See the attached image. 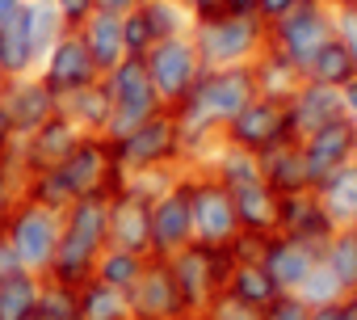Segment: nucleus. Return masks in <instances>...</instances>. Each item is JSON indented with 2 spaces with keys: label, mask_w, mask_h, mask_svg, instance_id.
<instances>
[{
  "label": "nucleus",
  "mask_w": 357,
  "mask_h": 320,
  "mask_svg": "<svg viewBox=\"0 0 357 320\" xmlns=\"http://www.w3.org/2000/svg\"><path fill=\"white\" fill-rule=\"evenodd\" d=\"M109 194H80L63 211V236H59L47 278L68 282V286H84L93 278L97 257L109 245Z\"/></svg>",
  "instance_id": "f257e3e1"
},
{
  "label": "nucleus",
  "mask_w": 357,
  "mask_h": 320,
  "mask_svg": "<svg viewBox=\"0 0 357 320\" xmlns=\"http://www.w3.org/2000/svg\"><path fill=\"white\" fill-rule=\"evenodd\" d=\"M114 160H118V173L139 177V173H168V169H181L185 165V135L181 122H176L172 110L151 114L147 122H139L130 135L114 139Z\"/></svg>",
  "instance_id": "f03ea898"
},
{
  "label": "nucleus",
  "mask_w": 357,
  "mask_h": 320,
  "mask_svg": "<svg viewBox=\"0 0 357 320\" xmlns=\"http://www.w3.org/2000/svg\"><path fill=\"white\" fill-rule=\"evenodd\" d=\"M190 38L202 55V68H236V64H252L269 47V26L257 13L223 9L215 17L194 22Z\"/></svg>",
  "instance_id": "7ed1b4c3"
},
{
  "label": "nucleus",
  "mask_w": 357,
  "mask_h": 320,
  "mask_svg": "<svg viewBox=\"0 0 357 320\" xmlns=\"http://www.w3.org/2000/svg\"><path fill=\"white\" fill-rule=\"evenodd\" d=\"M172 266V278H176V291H181V303H185V316L198 320L227 286V274L236 266V253L231 249H211V245H185L181 253L168 257Z\"/></svg>",
  "instance_id": "20e7f679"
},
{
  "label": "nucleus",
  "mask_w": 357,
  "mask_h": 320,
  "mask_svg": "<svg viewBox=\"0 0 357 320\" xmlns=\"http://www.w3.org/2000/svg\"><path fill=\"white\" fill-rule=\"evenodd\" d=\"M185 182H190V211H194V245L231 249L240 240L231 190L202 165H185Z\"/></svg>",
  "instance_id": "39448f33"
},
{
  "label": "nucleus",
  "mask_w": 357,
  "mask_h": 320,
  "mask_svg": "<svg viewBox=\"0 0 357 320\" xmlns=\"http://www.w3.org/2000/svg\"><path fill=\"white\" fill-rule=\"evenodd\" d=\"M5 236L17 249L22 266L30 274L47 278L51 261H55V249H59V236H63V211H51V207H43V203L22 194V203L13 207V215L5 224Z\"/></svg>",
  "instance_id": "423d86ee"
},
{
  "label": "nucleus",
  "mask_w": 357,
  "mask_h": 320,
  "mask_svg": "<svg viewBox=\"0 0 357 320\" xmlns=\"http://www.w3.org/2000/svg\"><path fill=\"white\" fill-rule=\"evenodd\" d=\"M101 85H105V93L114 101V118H109V131H105L109 143L122 139V135H130L139 122H147L151 114L164 110L160 97H155V89H151V80H147L143 59H135V55H126L114 72H105Z\"/></svg>",
  "instance_id": "0eeeda50"
},
{
  "label": "nucleus",
  "mask_w": 357,
  "mask_h": 320,
  "mask_svg": "<svg viewBox=\"0 0 357 320\" xmlns=\"http://www.w3.org/2000/svg\"><path fill=\"white\" fill-rule=\"evenodd\" d=\"M143 68H147V80H151L160 106L172 110V106H181V97L198 85L202 55H198V47H194L190 34H176V38H160L143 55Z\"/></svg>",
  "instance_id": "6e6552de"
},
{
  "label": "nucleus",
  "mask_w": 357,
  "mask_h": 320,
  "mask_svg": "<svg viewBox=\"0 0 357 320\" xmlns=\"http://www.w3.org/2000/svg\"><path fill=\"white\" fill-rule=\"evenodd\" d=\"M332 38V5L328 0H303L294 13H286L282 22L269 26V47L282 51L298 72L307 68V59Z\"/></svg>",
  "instance_id": "1a4fd4ad"
},
{
  "label": "nucleus",
  "mask_w": 357,
  "mask_h": 320,
  "mask_svg": "<svg viewBox=\"0 0 357 320\" xmlns=\"http://www.w3.org/2000/svg\"><path fill=\"white\" fill-rule=\"evenodd\" d=\"M194 245V211H190V182L185 165L168 190L151 198V257H172Z\"/></svg>",
  "instance_id": "9d476101"
},
{
  "label": "nucleus",
  "mask_w": 357,
  "mask_h": 320,
  "mask_svg": "<svg viewBox=\"0 0 357 320\" xmlns=\"http://www.w3.org/2000/svg\"><path fill=\"white\" fill-rule=\"evenodd\" d=\"M290 139V126H286V101H273V97H252L227 126H223V143L227 147H240V152H252V156H265L273 152L278 143Z\"/></svg>",
  "instance_id": "9b49d317"
},
{
  "label": "nucleus",
  "mask_w": 357,
  "mask_h": 320,
  "mask_svg": "<svg viewBox=\"0 0 357 320\" xmlns=\"http://www.w3.org/2000/svg\"><path fill=\"white\" fill-rule=\"evenodd\" d=\"M59 173L68 177L72 194H109L122 186L118 160H114V143L105 135H80V143L72 147V156L59 165Z\"/></svg>",
  "instance_id": "f8f14e48"
},
{
  "label": "nucleus",
  "mask_w": 357,
  "mask_h": 320,
  "mask_svg": "<svg viewBox=\"0 0 357 320\" xmlns=\"http://www.w3.org/2000/svg\"><path fill=\"white\" fill-rule=\"evenodd\" d=\"M126 303H130V320H190L168 257H147L143 261V274L126 291Z\"/></svg>",
  "instance_id": "ddd939ff"
},
{
  "label": "nucleus",
  "mask_w": 357,
  "mask_h": 320,
  "mask_svg": "<svg viewBox=\"0 0 357 320\" xmlns=\"http://www.w3.org/2000/svg\"><path fill=\"white\" fill-rule=\"evenodd\" d=\"M38 80H43V85L59 97V106H63V97H72V93H80V89H89V85H97L101 72H97V64H93L84 38H80L76 30H68V34L47 51V59L38 64Z\"/></svg>",
  "instance_id": "4468645a"
},
{
  "label": "nucleus",
  "mask_w": 357,
  "mask_h": 320,
  "mask_svg": "<svg viewBox=\"0 0 357 320\" xmlns=\"http://www.w3.org/2000/svg\"><path fill=\"white\" fill-rule=\"evenodd\" d=\"M298 147H303L307 182H311V190H315L328 173H336L340 165L357 160V118H353V114H340V118H332L328 126H319L315 135H307Z\"/></svg>",
  "instance_id": "2eb2a0df"
},
{
  "label": "nucleus",
  "mask_w": 357,
  "mask_h": 320,
  "mask_svg": "<svg viewBox=\"0 0 357 320\" xmlns=\"http://www.w3.org/2000/svg\"><path fill=\"white\" fill-rule=\"evenodd\" d=\"M109 245L151 257V198L130 182L109 194Z\"/></svg>",
  "instance_id": "dca6fc26"
},
{
  "label": "nucleus",
  "mask_w": 357,
  "mask_h": 320,
  "mask_svg": "<svg viewBox=\"0 0 357 320\" xmlns=\"http://www.w3.org/2000/svg\"><path fill=\"white\" fill-rule=\"evenodd\" d=\"M0 110L9 114V122H13V131L17 135H34L43 122H51L63 106H59V97L38 80V72L34 76H17V80H5V89H0Z\"/></svg>",
  "instance_id": "f3484780"
},
{
  "label": "nucleus",
  "mask_w": 357,
  "mask_h": 320,
  "mask_svg": "<svg viewBox=\"0 0 357 320\" xmlns=\"http://www.w3.org/2000/svg\"><path fill=\"white\" fill-rule=\"evenodd\" d=\"M349 114L344 110V97L340 89H328V85H311L303 80L290 97H286V126H290V143H303L307 135H315L319 126H328L332 118Z\"/></svg>",
  "instance_id": "a211bd4d"
},
{
  "label": "nucleus",
  "mask_w": 357,
  "mask_h": 320,
  "mask_svg": "<svg viewBox=\"0 0 357 320\" xmlns=\"http://www.w3.org/2000/svg\"><path fill=\"white\" fill-rule=\"evenodd\" d=\"M261 266L269 270V278L278 282V291H298L307 282V274L319 266V249L307 245V240H294V236H265V249H261Z\"/></svg>",
  "instance_id": "6ab92c4d"
},
{
  "label": "nucleus",
  "mask_w": 357,
  "mask_h": 320,
  "mask_svg": "<svg viewBox=\"0 0 357 320\" xmlns=\"http://www.w3.org/2000/svg\"><path fill=\"white\" fill-rule=\"evenodd\" d=\"M278 232L282 236H294V240H307L324 253V245L332 240L336 224L328 219L324 203L315 190H298V194H282V211H278Z\"/></svg>",
  "instance_id": "aec40b11"
},
{
  "label": "nucleus",
  "mask_w": 357,
  "mask_h": 320,
  "mask_svg": "<svg viewBox=\"0 0 357 320\" xmlns=\"http://www.w3.org/2000/svg\"><path fill=\"white\" fill-rule=\"evenodd\" d=\"M231 203H236L240 232H248V236H273V232H278L282 194H278L265 177H248V182L231 186Z\"/></svg>",
  "instance_id": "412c9836"
},
{
  "label": "nucleus",
  "mask_w": 357,
  "mask_h": 320,
  "mask_svg": "<svg viewBox=\"0 0 357 320\" xmlns=\"http://www.w3.org/2000/svg\"><path fill=\"white\" fill-rule=\"evenodd\" d=\"M76 34L84 38V47H89V55H93V64H97V72H101V76H105V72H114V68L126 59V38H122V17H118V13L97 9V13H93Z\"/></svg>",
  "instance_id": "4be33fe9"
},
{
  "label": "nucleus",
  "mask_w": 357,
  "mask_h": 320,
  "mask_svg": "<svg viewBox=\"0 0 357 320\" xmlns=\"http://www.w3.org/2000/svg\"><path fill=\"white\" fill-rule=\"evenodd\" d=\"M315 194H319V203H324V211L336 228H353V219H357V160H349L336 173H328L315 186Z\"/></svg>",
  "instance_id": "5701e85b"
},
{
  "label": "nucleus",
  "mask_w": 357,
  "mask_h": 320,
  "mask_svg": "<svg viewBox=\"0 0 357 320\" xmlns=\"http://www.w3.org/2000/svg\"><path fill=\"white\" fill-rule=\"evenodd\" d=\"M261 177H265L278 194L311 190V182H307V165H303V147H298V143H290V139L261 156Z\"/></svg>",
  "instance_id": "b1692460"
},
{
  "label": "nucleus",
  "mask_w": 357,
  "mask_h": 320,
  "mask_svg": "<svg viewBox=\"0 0 357 320\" xmlns=\"http://www.w3.org/2000/svg\"><path fill=\"white\" fill-rule=\"evenodd\" d=\"M252 80H257V97H273V101H286L298 85H303V72L273 47H265L252 64Z\"/></svg>",
  "instance_id": "393cba45"
},
{
  "label": "nucleus",
  "mask_w": 357,
  "mask_h": 320,
  "mask_svg": "<svg viewBox=\"0 0 357 320\" xmlns=\"http://www.w3.org/2000/svg\"><path fill=\"white\" fill-rule=\"evenodd\" d=\"M231 299H240V303H248V307H257V312H265L282 291H278V282L269 278V270L261 266V261H236L231 266V274H227V286H223Z\"/></svg>",
  "instance_id": "a878e982"
},
{
  "label": "nucleus",
  "mask_w": 357,
  "mask_h": 320,
  "mask_svg": "<svg viewBox=\"0 0 357 320\" xmlns=\"http://www.w3.org/2000/svg\"><path fill=\"white\" fill-rule=\"evenodd\" d=\"M63 114H68L84 135H105V131H109V118H114V101H109L105 85L97 80V85L80 89V93L63 97Z\"/></svg>",
  "instance_id": "bb28decb"
},
{
  "label": "nucleus",
  "mask_w": 357,
  "mask_h": 320,
  "mask_svg": "<svg viewBox=\"0 0 357 320\" xmlns=\"http://www.w3.org/2000/svg\"><path fill=\"white\" fill-rule=\"evenodd\" d=\"M0 72H5V80L34 76V72H38L34 38H30V30H26V17H22V13H17L5 30H0Z\"/></svg>",
  "instance_id": "cd10ccee"
},
{
  "label": "nucleus",
  "mask_w": 357,
  "mask_h": 320,
  "mask_svg": "<svg viewBox=\"0 0 357 320\" xmlns=\"http://www.w3.org/2000/svg\"><path fill=\"white\" fill-rule=\"evenodd\" d=\"M357 76V64H353V55L336 43V34L307 59V68H303V80H311V85H328V89H344L349 80Z\"/></svg>",
  "instance_id": "c85d7f7f"
},
{
  "label": "nucleus",
  "mask_w": 357,
  "mask_h": 320,
  "mask_svg": "<svg viewBox=\"0 0 357 320\" xmlns=\"http://www.w3.org/2000/svg\"><path fill=\"white\" fill-rule=\"evenodd\" d=\"M22 17H26V30H30V38H34V55H38V64H43L47 51L68 34V22H63V13L55 9V0H26Z\"/></svg>",
  "instance_id": "c756f323"
},
{
  "label": "nucleus",
  "mask_w": 357,
  "mask_h": 320,
  "mask_svg": "<svg viewBox=\"0 0 357 320\" xmlns=\"http://www.w3.org/2000/svg\"><path fill=\"white\" fill-rule=\"evenodd\" d=\"M143 261H147L143 253H130V249L105 245V249H101V257H97V270H93V278L126 295V291L135 286V278L143 274Z\"/></svg>",
  "instance_id": "7c9ffc66"
},
{
  "label": "nucleus",
  "mask_w": 357,
  "mask_h": 320,
  "mask_svg": "<svg viewBox=\"0 0 357 320\" xmlns=\"http://www.w3.org/2000/svg\"><path fill=\"white\" fill-rule=\"evenodd\" d=\"M319 261L336 274V282L344 286V295L357 291V232H353V228H336L332 240L324 245Z\"/></svg>",
  "instance_id": "2f4dec72"
},
{
  "label": "nucleus",
  "mask_w": 357,
  "mask_h": 320,
  "mask_svg": "<svg viewBox=\"0 0 357 320\" xmlns=\"http://www.w3.org/2000/svg\"><path fill=\"white\" fill-rule=\"evenodd\" d=\"M43 278L38 274H17L0 282V320H30L38 312Z\"/></svg>",
  "instance_id": "473e14b6"
},
{
  "label": "nucleus",
  "mask_w": 357,
  "mask_h": 320,
  "mask_svg": "<svg viewBox=\"0 0 357 320\" xmlns=\"http://www.w3.org/2000/svg\"><path fill=\"white\" fill-rule=\"evenodd\" d=\"M80 320H130V303L122 291L89 278L80 286Z\"/></svg>",
  "instance_id": "72a5a7b5"
},
{
  "label": "nucleus",
  "mask_w": 357,
  "mask_h": 320,
  "mask_svg": "<svg viewBox=\"0 0 357 320\" xmlns=\"http://www.w3.org/2000/svg\"><path fill=\"white\" fill-rule=\"evenodd\" d=\"M38 320H80V286L43 278V295H38Z\"/></svg>",
  "instance_id": "f704fd0d"
},
{
  "label": "nucleus",
  "mask_w": 357,
  "mask_h": 320,
  "mask_svg": "<svg viewBox=\"0 0 357 320\" xmlns=\"http://www.w3.org/2000/svg\"><path fill=\"white\" fill-rule=\"evenodd\" d=\"M143 13H147L155 38H176V34H190L194 30V17L176 5V0H147Z\"/></svg>",
  "instance_id": "c9c22d12"
},
{
  "label": "nucleus",
  "mask_w": 357,
  "mask_h": 320,
  "mask_svg": "<svg viewBox=\"0 0 357 320\" xmlns=\"http://www.w3.org/2000/svg\"><path fill=\"white\" fill-rule=\"evenodd\" d=\"M294 295H298L307 307H324V303H340V299H344V286H340V282H336V274H332V270L319 261V266L307 274V282H303Z\"/></svg>",
  "instance_id": "e433bc0d"
},
{
  "label": "nucleus",
  "mask_w": 357,
  "mask_h": 320,
  "mask_svg": "<svg viewBox=\"0 0 357 320\" xmlns=\"http://www.w3.org/2000/svg\"><path fill=\"white\" fill-rule=\"evenodd\" d=\"M122 38H126V55H135V59H143V55L160 43L143 9H135V13H126V17H122Z\"/></svg>",
  "instance_id": "4c0bfd02"
},
{
  "label": "nucleus",
  "mask_w": 357,
  "mask_h": 320,
  "mask_svg": "<svg viewBox=\"0 0 357 320\" xmlns=\"http://www.w3.org/2000/svg\"><path fill=\"white\" fill-rule=\"evenodd\" d=\"M198 320H261V312L257 307H248V303H240V299H231L227 291L198 316Z\"/></svg>",
  "instance_id": "58836bf2"
},
{
  "label": "nucleus",
  "mask_w": 357,
  "mask_h": 320,
  "mask_svg": "<svg viewBox=\"0 0 357 320\" xmlns=\"http://www.w3.org/2000/svg\"><path fill=\"white\" fill-rule=\"evenodd\" d=\"M311 316V307L298 299V295H290V291H282L265 312H261V320H307Z\"/></svg>",
  "instance_id": "ea45409f"
},
{
  "label": "nucleus",
  "mask_w": 357,
  "mask_h": 320,
  "mask_svg": "<svg viewBox=\"0 0 357 320\" xmlns=\"http://www.w3.org/2000/svg\"><path fill=\"white\" fill-rule=\"evenodd\" d=\"M332 34L357 64V9H332Z\"/></svg>",
  "instance_id": "a19ab883"
},
{
  "label": "nucleus",
  "mask_w": 357,
  "mask_h": 320,
  "mask_svg": "<svg viewBox=\"0 0 357 320\" xmlns=\"http://www.w3.org/2000/svg\"><path fill=\"white\" fill-rule=\"evenodd\" d=\"M55 9L63 13V22H68V30H80L93 13H97V0H55Z\"/></svg>",
  "instance_id": "79ce46f5"
},
{
  "label": "nucleus",
  "mask_w": 357,
  "mask_h": 320,
  "mask_svg": "<svg viewBox=\"0 0 357 320\" xmlns=\"http://www.w3.org/2000/svg\"><path fill=\"white\" fill-rule=\"evenodd\" d=\"M17 203H22V186H17V177H9L5 169H0V232H5V224H9V215H13Z\"/></svg>",
  "instance_id": "37998d69"
},
{
  "label": "nucleus",
  "mask_w": 357,
  "mask_h": 320,
  "mask_svg": "<svg viewBox=\"0 0 357 320\" xmlns=\"http://www.w3.org/2000/svg\"><path fill=\"white\" fill-rule=\"evenodd\" d=\"M17 274H30V270L22 266V257H17V249L9 245V236L0 232V282H5V278H17Z\"/></svg>",
  "instance_id": "c03bdc74"
},
{
  "label": "nucleus",
  "mask_w": 357,
  "mask_h": 320,
  "mask_svg": "<svg viewBox=\"0 0 357 320\" xmlns=\"http://www.w3.org/2000/svg\"><path fill=\"white\" fill-rule=\"evenodd\" d=\"M303 5V0H257V17L265 22V26H273V22H282L286 13H294Z\"/></svg>",
  "instance_id": "a18cd8bd"
},
{
  "label": "nucleus",
  "mask_w": 357,
  "mask_h": 320,
  "mask_svg": "<svg viewBox=\"0 0 357 320\" xmlns=\"http://www.w3.org/2000/svg\"><path fill=\"white\" fill-rule=\"evenodd\" d=\"M13 147H17V131H13V122H9V114L0 110V169L9 165V156H13Z\"/></svg>",
  "instance_id": "49530a36"
},
{
  "label": "nucleus",
  "mask_w": 357,
  "mask_h": 320,
  "mask_svg": "<svg viewBox=\"0 0 357 320\" xmlns=\"http://www.w3.org/2000/svg\"><path fill=\"white\" fill-rule=\"evenodd\" d=\"M194 22H202V17H215V13H223V0H176Z\"/></svg>",
  "instance_id": "de8ad7c7"
},
{
  "label": "nucleus",
  "mask_w": 357,
  "mask_h": 320,
  "mask_svg": "<svg viewBox=\"0 0 357 320\" xmlns=\"http://www.w3.org/2000/svg\"><path fill=\"white\" fill-rule=\"evenodd\" d=\"M147 0H97V9H105V13H118V17H126V13H135V9H143Z\"/></svg>",
  "instance_id": "09e8293b"
},
{
  "label": "nucleus",
  "mask_w": 357,
  "mask_h": 320,
  "mask_svg": "<svg viewBox=\"0 0 357 320\" xmlns=\"http://www.w3.org/2000/svg\"><path fill=\"white\" fill-rule=\"evenodd\" d=\"M22 9H26V0H0V30H5Z\"/></svg>",
  "instance_id": "8fccbe9b"
},
{
  "label": "nucleus",
  "mask_w": 357,
  "mask_h": 320,
  "mask_svg": "<svg viewBox=\"0 0 357 320\" xmlns=\"http://www.w3.org/2000/svg\"><path fill=\"white\" fill-rule=\"evenodd\" d=\"M307 320H344V312H340V303H324V307H311Z\"/></svg>",
  "instance_id": "3c124183"
},
{
  "label": "nucleus",
  "mask_w": 357,
  "mask_h": 320,
  "mask_svg": "<svg viewBox=\"0 0 357 320\" xmlns=\"http://www.w3.org/2000/svg\"><path fill=\"white\" fill-rule=\"evenodd\" d=\"M340 97H344V110H349V114L357 118V76H353V80H349V85L340 89Z\"/></svg>",
  "instance_id": "603ef678"
},
{
  "label": "nucleus",
  "mask_w": 357,
  "mask_h": 320,
  "mask_svg": "<svg viewBox=\"0 0 357 320\" xmlns=\"http://www.w3.org/2000/svg\"><path fill=\"white\" fill-rule=\"evenodd\" d=\"M223 9H231V13H257V0H223Z\"/></svg>",
  "instance_id": "864d4df0"
},
{
  "label": "nucleus",
  "mask_w": 357,
  "mask_h": 320,
  "mask_svg": "<svg viewBox=\"0 0 357 320\" xmlns=\"http://www.w3.org/2000/svg\"><path fill=\"white\" fill-rule=\"evenodd\" d=\"M340 312H344V320H357V291L340 299Z\"/></svg>",
  "instance_id": "5fc2aeb1"
},
{
  "label": "nucleus",
  "mask_w": 357,
  "mask_h": 320,
  "mask_svg": "<svg viewBox=\"0 0 357 320\" xmlns=\"http://www.w3.org/2000/svg\"><path fill=\"white\" fill-rule=\"evenodd\" d=\"M332 9H357V0H328Z\"/></svg>",
  "instance_id": "6e6d98bb"
},
{
  "label": "nucleus",
  "mask_w": 357,
  "mask_h": 320,
  "mask_svg": "<svg viewBox=\"0 0 357 320\" xmlns=\"http://www.w3.org/2000/svg\"><path fill=\"white\" fill-rule=\"evenodd\" d=\"M0 89H5V72H0Z\"/></svg>",
  "instance_id": "4d7b16f0"
},
{
  "label": "nucleus",
  "mask_w": 357,
  "mask_h": 320,
  "mask_svg": "<svg viewBox=\"0 0 357 320\" xmlns=\"http://www.w3.org/2000/svg\"><path fill=\"white\" fill-rule=\"evenodd\" d=\"M353 232H357V219H353Z\"/></svg>",
  "instance_id": "13d9d810"
},
{
  "label": "nucleus",
  "mask_w": 357,
  "mask_h": 320,
  "mask_svg": "<svg viewBox=\"0 0 357 320\" xmlns=\"http://www.w3.org/2000/svg\"><path fill=\"white\" fill-rule=\"evenodd\" d=\"M30 320H38V316H30Z\"/></svg>",
  "instance_id": "bf43d9fd"
}]
</instances>
